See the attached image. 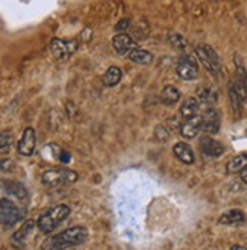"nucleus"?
<instances>
[{"label": "nucleus", "instance_id": "obj_1", "mask_svg": "<svg viewBox=\"0 0 247 250\" xmlns=\"http://www.w3.org/2000/svg\"><path fill=\"white\" fill-rule=\"evenodd\" d=\"M86 237H88V232L83 226H73L70 229H65L64 232L55 235L52 240H49L46 249L47 250H67L70 247H75L82 244Z\"/></svg>", "mask_w": 247, "mask_h": 250}, {"label": "nucleus", "instance_id": "obj_2", "mask_svg": "<svg viewBox=\"0 0 247 250\" xmlns=\"http://www.w3.org/2000/svg\"><path fill=\"white\" fill-rule=\"evenodd\" d=\"M68 215H70V208L67 205H56V207L50 208L47 212H44L38 218L37 226L42 233H50L53 229L60 226Z\"/></svg>", "mask_w": 247, "mask_h": 250}, {"label": "nucleus", "instance_id": "obj_3", "mask_svg": "<svg viewBox=\"0 0 247 250\" xmlns=\"http://www.w3.org/2000/svg\"><path fill=\"white\" fill-rule=\"evenodd\" d=\"M76 181H78V173L73 170H68V168H58V170L50 168L41 174V182L47 187H52V188L65 187V185H70Z\"/></svg>", "mask_w": 247, "mask_h": 250}, {"label": "nucleus", "instance_id": "obj_4", "mask_svg": "<svg viewBox=\"0 0 247 250\" xmlns=\"http://www.w3.org/2000/svg\"><path fill=\"white\" fill-rule=\"evenodd\" d=\"M24 217V211L20 209L16 203L9 199H0V225L14 226Z\"/></svg>", "mask_w": 247, "mask_h": 250}, {"label": "nucleus", "instance_id": "obj_5", "mask_svg": "<svg viewBox=\"0 0 247 250\" xmlns=\"http://www.w3.org/2000/svg\"><path fill=\"white\" fill-rule=\"evenodd\" d=\"M78 50V41H64L60 38H55L50 42V52L56 60H65Z\"/></svg>", "mask_w": 247, "mask_h": 250}, {"label": "nucleus", "instance_id": "obj_6", "mask_svg": "<svg viewBox=\"0 0 247 250\" xmlns=\"http://www.w3.org/2000/svg\"><path fill=\"white\" fill-rule=\"evenodd\" d=\"M220 114L215 108H206L202 115V130L208 135H215L220 130Z\"/></svg>", "mask_w": 247, "mask_h": 250}, {"label": "nucleus", "instance_id": "obj_7", "mask_svg": "<svg viewBox=\"0 0 247 250\" xmlns=\"http://www.w3.org/2000/svg\"><path fill=\"white\" fill-rule=\"evenodd\" d=\"M176 73L184 81H194L199 76V65L193 56H184L176 67Z\"/></svg>", "mask_w": 247, "mask_h": 250}, {"label": "nucleus", "instance_id": "obj_8", "mask_svg": "<svg viewBox=\"0 0 247 250\" xmlns=\"http://www.w3.org/2000/svg\"><path fill=\"white\" fill-rule=\"evenodd\" d=\"M37 146V135H35V129L34 127H26L23 135L19 141L17 150L21 156H31L35 150Z\"/></svg>", "mask_w": 247, "mask_h": 250}, {"label": "nucleus", "instance_id": "obj_9", "mask_svg": "<svg viewBox=\"0 0 247 250\" xmlns=\"http://www.w3.org/2000/svg\"><path fill=\"white\" fill-rule=\"evenodd\" d=\"M200 152L208 158H219L225 153V146L211 137H203L200 140Z\"/></svg>", "mask_w": 247, "mask_h": 250}, {"label": "nucleus", "instance_id": "obj_10", "mask_svg": "<svg viewBox=\"0 0 247 250\" xmlns=\"http://www.w3.org/2000/svg\"><path fill=\"white\" fill-rule=\"evenodd\" d=\"M112 47L119 55H124V53H130L134 49H137V42L127 34H119L112 38Z\"/></svg>", "mask_w": 247, "mask_h": 250}, {"label": "nucleus", "instance_id": "obj_11", "mask_svg": "<svg viewBox=\"0 0 247 250\" xmlns=\"http://www.w3.org/2000/svg\"><path fill=\"white\" fill-rule=\"evenodd\" d=\"M202 129V115H196L193 119H186L181 123V135L186 140H191L197 137V134Z\"/></svg>", "mask_w": 247, "mask_h": 250}, {"label": "nucleus", "instance_id": "obj_12", "mask_svg": "<svg viewBox=\"0 0 247 250\" xmlns=\"http://www.w3.org/2000/svg\"><path fill=\"white\" fill-rule=\"evenodd\" d=\"M173 153H174V156H176L181 161V163H184L186 166H191L196 161V156H194V152L191 149V146L184 143V141L176 143V144L173 146Z\"/></svg>", "mask_w": 247, "mask_h": 250}, {"label": "nucleus", "instance_id": "obj_13", "mask_svg": "<svg viewBox=\"0 0 247 250\" xmlns=\"http://www.w3.org/2000/svg\"><path fill=\"white\" fill-rule=\"evenodd\" d=\"M2 188L5 189V193H8L11 197H16L19 200H26L27 199V189L21 182L17 181H2Z\"/></svg>", "mask_w": 247, "mask_h": 250}, {"label": "nucleus", "instance_id": "obj_14", "mask_svg": "<svg viewBox=\"0 0 247 250\" xmlns=\"http://www.w3.org/2000/svg\"><path fill=\"white\" fill-rule=\"evenodd\" d=\"M196 55H197V58H199V61L202 62V65L205 67L212 76H215V78H220V76H222V71L214 65L212 60H211V56H209L208 52L205 50V44H200V46L196 47Z\"/></svg>", "mask_w": 247, "mask_h": 250}, {"label": "nucleus", "instance_id": "obj_15", "mask_svg": "<svg viewBox=\"0 0 247 250\" xmlns=\"http://www.w3.org/2000/svg\"><path fill=\"white\" fill-rule=\"evenodd\" d=\"M34 226H35V223L32 222V220H29V222H26V223H24L16 233H14L12 237H11V244H12L14 247H17V249H21V247L24 246L27 237L31 235Z\"/></svg>", "mask_w": 247, "mask_h": 250}, {"label": "nucleus", "instance_id": "obj_16", "mask_svg": "<svg viewBox=\"0 0 247 250\" xmlns=\"http://www.w3.org/2000/svg\"><path fill=\"white\" fill-rule=\"evenodd\" d=\"M244 220H246V215L241 209H230L220 215L219 223L225 226H237V225L244 223Z\"/></svg>", "mask_w": 247, "mask_h": 250}, {"label": "nucleus", "instance_id": "obj_17", "mask_svg": "<svg viewBox=\"0 0 247 250\" xmlns=\"http://www.w3.org/2000/svg\"><path fill=\"white\" fill-rule=\"evenodd\" d=\"M219 100V91L214 85H205L197 91V102H202L205 105H212Z\"/></svg>", "mask_w": 247, "mask_h": 250}, {"label": "nucleus", "instance_id": "obj_18", "mask_svg": "<svg viewBox=\"0 0 247 250\" xmlns=\"http://www.w3.org/2000/svg\"><path fill=\"white\" fill-rule=\"evenodd\" d=\"M179 100H181V91L178 90V88H174L171 85H167V86L163 88V91H161V102H163L164 105L173 106V105H176Z\"/></svg>", "mask_w": 247, "mask_h": 250}, {"label": "nucleus", "instance_id": "obj_19", "mask_svg": "<svg viewBox=\"0 0 247 250\" xmlns=\"http://www.w3.org/2000/svg\"><path fill=\"white\" fill-rule=\"evenodd\" d=\"M129 60L135 64H140V65H149L153 61V55L147 50L137 47L129 53Z\"/></svg>", "mask_w": 247, "mask_h": 250}, {"label": "nucleus", "instance_id": "obj_20", "mask_svg": "<svg viewBox=\"0 0 247 250\" xmlns=\"http://www.w3.org/2000/svg\"><path fill=\"white\" fill-rule=\"evenodd\" d=\"M179 112H181V115L184 117L185 120L186 119H193V117L199 115V102H197V99H194V97L186 99L181 105Z\"/></svg>", "mask_w": 247, "mask_h": 250}, {"label": "nucleus", "instance_id": "obj_21", "mask_svg": "<svg viewBox=\"0 0 247 250\" xmlns=\"http://www.w3.org/2000/svg\"><path fill=\"white\" fill-rule=\"evenodd\" d=\"M122 76H123V73H122V68L117 67V65H111L106 73H105V76H103V83L105 86H117L122 81Z\"/></svg>", "mask_w": 247, "mask_h": 250}, {"label": "nucleus", "instance_id": "obj_22", "mask_svg": "<svg viewBox=\"0 0 247 250\" xmlns=\"http://www.w3.org/2000/svg\"><path fill=\"white\" fill-rule=\"evenodd\" d=\"M229 173H241L244 168H247V153H240L232 158L227 166H226Z\"/></svg>", "mask_w": 247, "mask_h": 250}, {"label": "nucleus", "instance_id": "obj_23", "mask_svg": "<svg viewBox=\"0 0 247 250\" xmlns=\"http://www.w3.org/2000/svg\"><path fill=\"white\" fill-rule=\"evenodd\" d=\"M229 102H230V106H232V109H234V112H235V114H240L244 104L241 102L240 96L237 94L235 88L232 86V83L229 85Z\"/></svg>", "mask_w": 247, "mask_h": 250}, {"label": "nucleus", "instance_id": "obj_24", "mask_svg": "<svg viewBox=\"0 0 247 250\" xmlns=\"http://www.w3.org/2000/svg\"><path fill=\"white\" fill-rule=\"evenodd\" d=\"M235 68H237V81H240L243 85H246L247 88V71L243 65V61H241V58L238 55H235Z\"/></svg>", "mask_w": 247, "mask_h": 250}, {"label": "nucleus", "instance_id": "obj_25", "mask_svg": "<svg viewBox=\"0 0 247 250\" xmlns=\"http://www.w3.org/2000/svg\"><path fill=\"white\" fill-rule=\"evenodd\" d=\"M12 143H14V137L11 132H8V130L0 132V153L8 152L11 149Z\"/></svg>", "mask_w": 247, "mask_h": 250}, {"label": "nucleus", "instance_id": "obj_26", "mask_svg": "<svg viewBox=\"0 0 247 250\" xmlns=\"http://www.w3.org/2000/svg\"><path fill=\"white\" fill-rule=\"evenodd\" d=\"M168 41L174 49H179V50H185L188 47V42L181 35V34H170L168 35Z\"/></svg>", "mask_w": 247, "mask_h": 250}, {"label": "nucleus", "instance_id": "obj_27", "mask_svg": "<svg viewBox=\"0 0 247 250\" xmlns=\"http://www.w3.org/2000/svg\"><path fill=\"white\" fill-rule=\"evenodd\" d=\"M14 168H16V163H14L12 159H9V158H0V171L9 173V171H14Z\"/></svg>", "mask_w": 247, "mask_h": 250}, {"label": "nucleus", "instance_id": "obj_28", "mask_svg": "<svg viewBox=\"0 0 247 250\" xmlns=\"http://www.w3.org/2000/svg\"><path fill=\"white\" fill-rule=\"evenodd\" d=\"M155 137L158 138V141H167L170 138L168 129L165 126H158L156 127V132H155Z\"/></svg>", "mask_w": 247, "mask_h": 250}, {"label": "nucleus", "instance_id": "obj_29", "mask_svg": "<svg viewBox=\"0 0 247 250\" xmlns=\"http://www.w3.org/2000/svg\"><path fill=\"white\" fill-rule=\"evenodd\" d=\"M129 26H130V20L129 19H122L117 24H115V31L122 32V31H124V29H127Z\"/></svg>", "mask_w": 247, "mask_h": 250}, {"label": "nucleus", "instance_id": "obj_30", "mask_svg": "<svg viewBox=\"0 0 247 250\" xmlns=\"http://www.w3.org/2000/svg\"><path fill=\"white\" fill-rule=\"evenodd\" d=\"M60 161L61 163H68L70 161V153L68 152H65V150H60Z\"/></svg>", "mask_w": 247, "mask_h": 250}, {"label": "nucleus", "instance_id": "obj_31", "mask_svg": "<svg viewBox=\"0 0 247 250\" xmlns=\"http://www.w3.org/2000/svg\"><path fill=\"white\" fill-rule=\"evenodd\" d=\"M240 178H241V181L247 185V168H244V170L240 173Z\"/></svg>", "mask_w": 247, "mask_h": 250}, {"label": "nucleus", "instance_id": "obj_32", "mask_svg": "<svg viewBox=\"0 0 247 250\" xmlns=\"http://www.w3.org/2000/svg\"><path fill=\"white\" fill-rule=\"evenodd\" d=\"M230 250H247V247H243V246H232Z\"/></svg>", "mask_w": 247, "mask_h": 250}]
</instances>
